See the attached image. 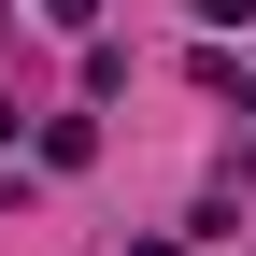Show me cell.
I'll list each match as a JSON object with an SVG mask.
<instances>
[{"label":"cell","instance_id":"2","mask_svg":"<svg viewBox=\"0 0 256 256\" xmlns=\"http://www.w3.org/2000/svg\"><path fill=\"white\" fill-rule=\"evenodd\" d=\"M128 256H185V242H128Z\"/></svg>","mask_w":256,"mask_h":256},{"label":"cell","instance_id":"1","mask_svg":"<svg viewBox=\"0 0 256 256\" xmlns=\"http://www.w3.org/2000/svg\"><path fill=\"white\" fill-rule=\"evenodd\" d=\"M185 14H200V28H256V0H185Z\"/></svg>","mask_w":256,"mask_h":256},{"label":"cell","instance_id":"3","mask_svg":"<svg viewBox=\"0 0 256 256\" xmlns=\"http://www.w3.org/2000/svg\"><path fill=\"white\" fill-rule=\"evenodd\" d=\"M242 171H256V156H242Z\"/></svg>","mask_w":256,"mask_h":256}]
</instances>
